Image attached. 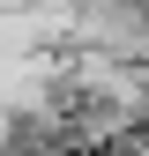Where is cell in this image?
Masks as SVG:
<instances>
[{
    "mask_svg": "<svg viewBox=\"0 0 149 156\" xmlns=\"http://www.w3.org/2000/svg\"><path fill=\"white\" fill-rule=\"evenodd\" d=\"M104 156H149V134H134V141H119V149H104Z\"/></svg>",
    "mask_w": 149,
    "mask_h": 156,
    "instance_id": "6da1fadb",
    "label": "cell"
}]
</instances>
